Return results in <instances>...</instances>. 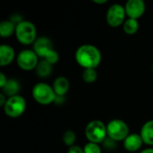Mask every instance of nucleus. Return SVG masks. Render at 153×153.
Segmentation results:
<instances>
[{
	"label": "nucleus",
	"instance_id": "obj_5",
	"mask_svg": "<svg viewBox=\"0 0 153 153\" xmlns=\"http://www.w3.org/2000/svg\"><path fill=\"white\" fill-rule=\"evenodd\" d=\"M26 108V101L23 97L20 95L7 98L6 103L4 106L5 115L12 118L19 117L23 114Z\"/></svg>",
	"mask_w": 153,
	"mask_h": 153
},
{
	"label": "nucleus",
	"instance_id": "obj_18",
	"mask_svg": "<svg viewBox=\"0 0 153 153\" xmlns=\"http://www.w3.org/2000/svg\"><path fill=\"white\" fill-rule=\"evenodd\" d=\"M138 29H139V22L135 19L128 18L123 23V30L126 34L133 35L137 32Z\"/></svg>",
	"mask_w": 153,
	"mask_h": 153
},
{
	"label": "nucleus",
	"instance_id": "obj_2",
	"mask_svg": "<svg viewBox=\"0 0 153 153\" xmlns=\"http://www.w3.org/2000/svg\"><path fill=\"white\" fill-rule=\"evenodd\" d=\"M15 35L20 43L30 45L37 39V30L31 22L23 20L16 25Z\"/></svg>",
	"mask_w": 153,
	"mask_h": 153
},
{
	"label": "nucleus",
	"instance_id": "obj_23",
	"mask_svg": "<svg viewBox=\"0 0 153 153\" xmlns=\"http://www.w3.org/2000/svg\"><path fill=\"white\" fill-rule=\"evenodd\" d=\"M68 153H84V151L77 145H74L72 147H69Z\"/></svg>",
	"mask_w": 153,
	"mask_h": 153
},
{
	"label": "nucleus",
	"instance_id": "obj_7",
	"mask_svg": "<svg viewBox=\"0 0 153 153\" xmlns=\"http://www.w3.org/2000/svg\"><path fill=\"white\" fill-rule=\"evenodd\" d=\"M16 61L18 66L21 69L30 71L36 69L39 64V56L33 50L24 49L19 53Z\"/></svg>",
	"mask_w": 153,
	"mask_h": 153
},
{
	"label": "nucleus",
	"instance_id": "obj_24",
	"mask_svg": "<svg viewBox=\"0 0 153 153\" xmlns=\"http://www.w3.org/2000/svg\"><path fill=\"white\" fill-rule=\"evenodd\" d=\"M7 78L5 77V75L3 74V73H1L0 74V88L2 89L5 84H6V82H7Z\"/></svg>",
	"mask_w": 153,
	"mask_h": 153
},
{
	"label": "nucleus",
	"instance_id": "obj_14",
	"mask_svg": "<svg viewBox=\"0 0 153 153\" xmlns=\"http://www.w3.org/2000/svg\"><path fill=\"white\" fill-rule=\"evenodd\" d=\"M140 134L144 143L153 145V120L146 122L143 126Z\"/></svg>",
	"mask_w": 153,
	"mask_h": 153
},
{
	"label": "nucleus",
	"instance_id": "obj_8",
	"mask_svg": "<svg viewBox=\"0 0 153 153\" xmlns=\"http://www.w3.org/2000/svg\"><path fill=\"white\" fill-rule=\"evenodd\" d=\"M126 8L120 4H112L107 12V22L111 27H118L125 22Z\"/></svg>",
	"mask_w": 153,
	"mask_h": 153
},
{
	"label": "nucleus",
	"instance_id": "obj_27",
	"mask_svg": "<svg viewBox=\"0 0 153 153\" xmlns=\"http://www.w3.org/2000/svg\"><path fill=\"white\" fill-rule=\"evenodd\" d=\"M140 153H153V149H146L142 151Z\"/></svg>",
	"mask_w": 153,
	"mask_h": 153
},
{
	"label": "nucleus",
	"instance_id": "obj_20",
	"mask_svg": "<svg viewBox=\"0 0 153 153\" xmlns=\"http://www.w3.org/2000/svg\"><path fill=\"white\" fill-rule=\"evenodd\" d=\"M75 140H76L75 133L72 130H67L63 134V142L65 145H67L69 147H72L74 145Z\"/></svg>",
	"mask_w": 153,
	"mask_h": 153
},
{
	"label": "nucleus",
	"instance_id": "obj_21",
	"mask_svg": "<svg viewBox=\"0 0 153 153\" xmlns=\"http://www.w3.org/2000/svg\"><path fill=\"white\" fill-rule=\"evenodd\" d=\"M84 153H101V149L98 143H88L83 147Z\"/></svg>",
	"mask_w": 153,
	"mask_h": 153
},
{
	"label": "nucleus",
	"instance_id": "obj_10",
	"mask_svg": "<svg viewBox=\"0 0 153 153\" xmlns=\"http://www.w3.org/2000/svg\"><path fill=\"white\" fill-rule=\"evenodd\" d=\"M52 41L47 37L37 38L33 43V51L37 54L39 57H45L48 53L53 50Z\"/></svg>",
	"mask_w": 153,
	"mask_h": 153
},
{
	"label": "nucleus",
	"instance_id": "obj_12",
	"mask_svg": "<svg viewBox=\"0 0 153 153\" xmlns=\"http://www.w3.org/2000/svg\"><path fill=\"white\" fill-rule=\"evenodd\" d=\"M15 52L14 49L9 45L0 46V65L5 66L13 62L14 59Z\"/></svg>",
	"mask_w": 153,
	"mask_h": 153
},
{
	"label": "nucleus",
	"instance_id": "obj_16",
	"mask_svg": "<svg viewBox=\"0 0 153 153\" xmlns=\"http://www.w3.org/2000/svg\"><path fill=\"white\" fill-rule=\"evenodd\" d=\"M16 25L11 21H2L0 22V35L2 38H9L15 32Z\"/></svg>",
	"mask_w": 153,
	"mask_h": 153
},
{
	"label": "nucleus",
	"instance_id": "obj_9",
	"mask_svg": "<svg viewBox=\"0 0 153 153\" xmlns=\"http://www.w3.org/2000/svg\"><path fill=\"white\" fill-rule=\"evenodd\" d=\"M126 13L131 19L137 20L145 12V3L143 0H129L126 4Z\"/></svg>",
	"mask_w": 153,
	"mask_h": 153
},
{
	"label": "nucleus",
	"instance_id": "obj_15",
	"mask_svg": "<svg viewBox=\"0 0 153 153\" xmlns=\"http://www.w3.org/2000/svg\"><path fill=\"white\" fill-rule=\"evenodd\" d=\"M19 91H20L19 82L14 79H9L6 84L2 88V91H3L2 93H4L8 98L18 95L17 93L19 92Z\"/></svg>",
	"mask_w": 153,
	"mask_h": 153
},
{
	"label": "nucleus",
	"instance_id": "obj_17",
	"mask_svg": "<svg viewBox=\"0 0 153 153\" xmlns=\"http://www.w3.org/2000/svg\"><path fill=\"white\" fill-rule=\"evenodd\" d=\"M52 69V65H50L49 63L43 59L39 62L36 67V74L40 78H46L51 74Z\"/></svg>",
	"mask_w": 153,
	"mask_h": 153
},
{
	"label": "nucleus",
	"instance_id": "obj_22",
	"mask_svg": "<svg viewBox=\"0 0 153 153\" xmlns=\"http://www.w3.org/2000/svg\"><path fill=\"white\" fill-rule=\"evenodd\" d=\"M44 60H46L48 63H49L50 65H55L56 63H57L58 62V60H59V55H58V53L56 51V50H51L49 53H48L47 54V56L44 57Z\"/></svg>",
	"mask_w": 153,
	"mask_h": 153
},
{
	"label": "nucleus",
	"instance_id": "obj_19",
	"mask_svg": "<svg viewBox=\"0 0 153 153\" xmlns=\"http://www.w3.org/2000/svg\"><path fill=\"white\" fill-rule=\"evenodd\" d=\"M82 77L85 82L92 83L97 80L98 73H97L96 69H94V68H87V69H84V71L82 72Z\"/></svg>",
	"mask_w": 153,
	"mask_h": 153
},
{
	"label": "nucleus",
	"instance_id": "obj_13",
	"mask_svg": "<svg viewBox=\"0 0 153 153\" xmlns=\"http://www.w3.org/2000/svg\"><path fill=\"white\" fill-rule=\"evenodd\" d=\"M52 87H53V90H54L55 93L56 94V96L64 97L69 90L70 82L66 77L59 76L54 81Z\"/></svg>",
	"mask_w": 153,
	"mask_h": 153
},
{
	"label": "nucleus",
	"instance_id": "obj_6",
	"mask_svg": "<svg viewBox=\"0 0 153 153\" xmlns=\"http://www.w3.org/2000/svg\"><path fill=\"white\" fill-rule=\"evenodd\" d=\"M108 138L113 141H125L129 135V127L126 122L120 119H113L107 126Z\"/></svg>",
	"mask_w": 153,
	"mask_h": 153
},
{
	"label": "nucleus",
	"instance_id": "obj_25",
	"mask_svg": "<svg viewBox=\"0 0 153 153\" xmlns=\"http://www.w3.org/2000/svg\"><path fill=\"white\" fill-rule=\"evenodd\" d=\"M6 100H7L6 96L4 93H0V106H2L4 108V104L6 103Z\"/></svg>",
	"mask_w": 153,
	"mask_h": 153
},
{
	"label": "nucleus",
	"instance_id": "obj_1",
	"mask_svg": "<svg viewBox=\"0 0 153 153\" xmlns=\"http://www.w3.org/2000/svg\"><path fill=\"white\" fill-rule=\"evenodd\" d=\"M75 60L84 69H96L101 62V53L93 45H82L75 52Z\"/></svg>",
	"mask_w": 153,
	"mask_h": 153
},
{
	"label": "nucleus",
	"instance_id": "obj_26",
	"mask_svg": "<svg viewBox=\"0 0 153 153\" xmlns=\"http://www.w3.org/2000/svg\"><path fill=\"white\" fill-rule=\"evenodd\" d=\"M94 3H96V4H105V3H107L108 2V0H92Z\"/></svg>",
	"mask_w": 153,
	"mask_h": 153
},
{
	"label": "nucleus",
	"instance_id": "obj_3",
	"mask_svg": "<svg viewBox=\"0 0 153 153\" xmlns=\"http://www.w3.org/2000/svg\"><path fill=\"white\" fill-rule=\"evenodd\" d=\"M108 135L107 126L100 120H92L85 127V136L89 143H100Z\"/></svg>",
	"mask_w": 153,
	"mask_h": 153
},
{
	"label": "nucleus",
	"instance_id": "obj_4",
	"mask_svg": "<svg viewBox=\"0 0 153 153\" xmlns=\"http://www.w3.org/2000/svg\"><path fill=\"white\" fill-rule=\"evenodd\" d=\"M33 99L41 105H48L55 102L56 94L55 93L53 87L45 82H39L32 88Z\"/></svg>",
	"mask_w": 153,
	"mask_h": 153
},
{
	"label": "nucleus",
	"instance_id": "obj_11",
	"mask_svg": "<svg viewBox=\"0 0 153 153\" xmlns=\"http://www.w3.org/2000/svg\"><path fill=\"white\" fill-rule=\"evenodd\" d=\"M143 141L142 139L141 134H129L124 141V147L127 152H134L141 149Z\"/></svg>",
	"mask_w": 153,
	"mask_h": 153
}]
</instances>
